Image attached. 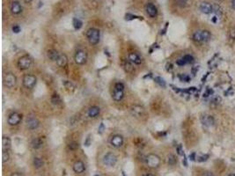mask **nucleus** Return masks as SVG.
<instances>
[{
  "label": "nucleus",
  "mask_w": 235,
  "mask_h": 176,
  "mask_svg": "<svg viewBox=\"0 0 235 176\" xmlns=\"http://www.w3.org/2000/svg\"><path fill=\"white\" fill-rule=\"evenodd\" d=\"M210 33L207 30H199L193 34V40L197 42H206L210 39Z\"/></svg>",
  "instance_id": "nucleus-1"
},
{
  "label": "nucleus",
  "mask_w": 235,
  "mask_h": 176,
  "mask_svg": "<svg viewBox=\"0 0 235 176\" xmlns=\"http://www.w3.org/2000/svg\"><path fill=\"white\" fill-rule=\"evenodd\" d=\"M86 37L91 44L95 45L100 42V38H101L100 31L96 28H90L86 32Z\"/></svg>",
  "instance_id": "nucleus-2"
},
{
  "label": "nucleus",
  "mask_w": 235,
  "mask_h": 176,
  "mask_svg": "<svg viewBox=\"0 0 235 176\" xmlns=\"http://www.w3.org/2000/svg\"><path fill=\"white\" fill-rule=\"evenodd\" d=\"M124 96V85L123 83H116L113 92V99L116 101H121Z\"/></svg>",
  "instance_id": "nucleus-3"
},
{
  "label": "nucleus",
  "mask_w": 235,
  "mask_h": 176,
  "mask_svg": "<svg viewBox=\"0 0 235 176\" xmlns=\"http://www.w3.org/2000/svg\"><path fill=\"white\" fill-rule=\"evenodd\" d=\"M146 165L151 168H157L160 165V158L156 154H149L145 159Z\"/></svg>",
  "instance_id": "nucleus-4"
},
{
  "label": "nucleus",
  "mask_w": 235,
  "mask_h": 176,
  "mask_svg": "<svg viewBox=\"0 0 235 176\" xmlns=\"http://www.w3.org/2000/svg\"><path fill=\"white\" fill-rule=\"evenodd\" d=\"M3 83L5 86H7L9 88H12V87L15 86L17 84V78L12 73H6V74L4 75Z\"/></svg>",
  "instance_id": "nucleus-5"
},
{
  "label": "nucleus",
  "mask_w": 235,
  "mask_h": 176,
  "mask_svg": "<svg viewBox=\"0 0 235 176\" xmlns=\"http://www.w3.org/2000/svg\"><path fill=\"white\" fill-rule=\"evenodd\" d=\"M32 64H33V60L28 56L21 57L18 61V66L20 70H27L32 66Z\"/></svg>",
  "instance_id": "nucleus-6"
},
{
  "label": "nucleus",
  "mask_w": 235,
  "mask_h": 176,
  "mask_svg": "<svg viewBox=\"0 0 235 176\" xmlns=\"http://www.w3.org/2000/svg\"><path fill=\"white\" fill-rule=\"evenodd\" d=\"M102 161H103V164L108 167H114V166H116V164L117 162V158L115 154L109 152L104 155Z\"/></svg>",
  "instance_id": "nucleus-7"
},
{
  "label": "nucleus",
  "mask_w": 235,
  "mask_h": 176,
  "mask_svg": "<svg viewBox=\"0 0 235 176\" xmlns=\"http://www.w3.org/2000/svg\"><path fill=\"white\" fill-rule=\"evenodd\" d=\"M36 81H37V79H36L35 76L34 75L27 74V75L24 76V78H23V85L27 89L34 88V86L36 85Z\"/></svg>",
  "instance_id": "nucleus-8"
},
{
  "label": "nucleus",
  "mask_w": 235,
  "mask_h": 176,
  "mask_svg": "<svg viewBox=\"0 0 235 176\" xmlns=\"http://www.w3.org/2000/svg\"><path fill=\"white\" fill-rule=\"evenodd\" d=\"M130 113L131 115L136 118H138V119H141L145 115V111H144V109L143 107L139 106V105H133L131 108H130Z\"/></svg>",
  "instance_id": "nucleus-9"
},
{
  "label": "nucleus",
  "mask_w": 235,
  "mask_h": 176,
  "mask_svg": "<svg viewBox=\"0 0 235 176\" xmlns=\"http://www.w3.org/2000/svg\"><path fill=\"white\" fill-rule=\"evenodd\" d=\"M22 120V116L18 114V113H12L8 116L7 119V123L9 125L11 126H16L20 123Z\"/></svg>",
  "instance_id": "nucleus-10"
},
{
  "label": "nucleus",
  "mask_w": 235,
  "mask_h": 176,
  "mask_svg": "<svg viewBox=\"0 0 235 176\" xmlns=\"http://www.w3.org/2000/svg\"><path fill=\"white\" fill-rule=\"evenodd\" d=\"M74 59H75L77 64H79V65L85 64L86 63V60H87V54L84 50H78L76 53Z\"/></svg>",
  "instance_id": "nucleus-11"
},
{
  "label": "nucleus",
  "mask_w": 235,
  "mask_h": 176,
  "mask_svg": "<svg viewBox=\"0 0 235 176\" xmlns=\"http://www.w3.org/2000/svg\"><path fill=\"white\" fill-rule=\"evenodd\" d=\"M201 122L202 123V125L206 128H210V127H212L215 123V120L214 118L212 117L211 116H209V115H203L201 117Z\"/></svg>",
  "instance_id": "nucleus-12"
},
{
  "label": "nucleus",
  "mask_w": 235,
  "mask_h": 176,
  "mask_svg": "<svg viewBox=\"0 0 235 176\" xmlns=\"http://www.w3.org/2000/svg\"><path fill=\"white\" fill-rule=\"evenodd\" d=\"M110 143L113 147L119 148L123 144V137L120 135H115L111 139H110Z\"/></svg>",
  "instance_id": "nucleus-13"
},
{
  "label": "nucleus",
  "mask_w": 235,
  "mask_h": 176,
  "mask_svg": "<svg viewBox=\"0 0 235 176\" xmlns=\"http://www.w3.org/2000/svg\"><path fill=\"white\" fill-rule=\"evenodd\" d=\"M145 10H146V12L147 14L151 18H155L158 14V10L156 8V6L151 4V3H148L145 6Z\"/></svg>",
  "instance_id": "nucleus-14"
},
{
  "label": "nucleus",
  "mask_w": 235,
  "mask_h": 176,
  "mask_svg": "<svg viewBox=\"0 0 235 176\" xmlns=\"http://www.w3.org/2000/svg\"><path fill=\"white\" fill-rule=\"evenodd\" d=\"M193 61L194 57L192 56H190V55H186L182 58L177 60L176 64L178 65H180V66H183L185 64H188L193 63Z\"/></svg>",
  "instance_id": "nucleus-15"
},
{
  "label": "nucleus",
  "mask_w": 235,
  "mask_h": 176,
  "mask_svg": "<svg viewBox=\"0 0 235 176\" xmlns=\"http://www.w3.org/2000/svg\"><path fill=\"white\" fill-rule=\"evenodd\" d=\"M39 124H40L39 121L34 117L29 118V119H27V121H26V126H27V128H28L29 129H32V130L37 129V128L39 127Z\"/></svg>",
  "instance_id": "nucleus-16"
},
{
  "label": "nucleus",
  "mask_w": 235,
  "mask_h": 176,
  "mask_svg": "<svg viewBox=\"0 0 235 176\" xmlns=\"http://www.w3.org/2000/svg\"><path fill=\"white\" fill-rule=\"evenodd\" d=\"M85 170V164L82 161L78 160L74 163L73 171L75 172L76 174H82V173H84Z\"/></svg>",
  "instance_id": "nucleus-17"
},
{
  "label": "nucleus",
  "mask_w": 235,
  "mask_h": 176,
  "mask_svg": "<svg viewBox=\"0 0 235 176\" xmlns=\"http://www.w3.org/2000/svg\"><path fill=\"white\" fill-rule=\"evenodd\" d=\"M200 11L204 14H210L212 12V5L210 3L207 2H202L200 5Z\"/></svg>",
  "instance_id": "nucleus-18"
},
{
  "label": "nucleus",
  "mask_w": 235,
  "mask_h": 176,
  "mask_svg": "<svg viewBox=\"0 0 235 176\" xmlns=\"http://www.w3.org/2000/svg\"><path fill=\"white\" fill-rule=\"evenodd\" d=\"M128 59L133 64H140L142 63V60H141V57L137 54V53H130L129 54V57H128Z\"/></svg>",
  "instance_id": "nucleus-19"
},
{
  "label": "nucleus",
  "mask_w": 235,
  "mask_h": 176,
  "mask_svg": "<svg viewBox=\"0 0 235 176\" xmlns=\"http://www.w3.org/2000/svg\"><path fill=\"white\" fill-rule=\"evenodd\" d=\"M122 65H123V68L124 69V71L126 72H132L133 70H134V67H133V64L128 59H123V63H122Z\"/></svg>",
  "instance_id": "nucleus-20"
},
{
  "label": "nucleus",
  "mask_w": 235,
  "mask_h": 176,
  "mask_svg": "<svg viewBox=\"0 0 235 176\" xmlns=\"http://www.w3.org/2000/svg\"><path fill=\"white\" fill-rule=\"evenodd\" d=\"M11 11L13 14H19L22 12V7L20 5V4L18 1H14L12 3L11 5Z\"/></svg>",
  "instance_id": "nucleus-21"
},
{
  "label": "nucleus",
  "mask_w": 235,
  "mask_h": 176,
  "mask_svg": "<svg viewBox=\"0 0 235 176\" xmlns=\"http://www.w3.org/2000/svg\"><path fill=\"white\" fill-rule=\"evenodd\" d=\"M101 109L97 106H92L88 109V116L91 118H95L100 115Z\"/></svg>",
  "instance_id": "nucleus-22"
},
{
  "label": "nucleus",
  "mask_w": 235,
  "mask_h": 176,
  "mask_svg": "<svg viewBox=\"0 0 235 176\" xmlns=\"http://www.w3.org/2000/svg\"><path fill=\"white\" fill-rule=\"evenodd\" d=\"M56 63H57V64L58 65L59 67H64V66H66V64H67L68 63V58L67 57H66V55H64V54H60L58 59L57 60Z\"/></svg>",
  "instance_id": "nucleus-23"
},
{
  "label": "nucleus",
  "mask_w": 235,
  "mask_h": 176,
  "mask_svg": "<svg viewBox=\"0 0 235 176\" xmlns=\"http://www.w3.org/2000/svg\"><path fill=\"white\" fill-rule=\"evenodd\" d=\"M11 139L9 138L8 136H3L2 138V147H3V151H8L9 149L11 148Z\"/></svg>",
  "instance_id": "nucleus-24"
},
{
  "label": "nucleus",
  "mask_w": 235,
  "mask_h": 176,
  "mask_svg": "<svg viewBox=\"0 0 235 176\" xmlns=\"http://www.w3.org/2000/svg\"><path fill=\"white\" fill-rule=\"evenodd\" d=\"M59 56H60V54L57 50H50L48 51V57L50 59L51 61H53V62H57Z\"/></svg>",
  "instance_id": "nucleus-25"
},
{
  "label": "nucleus",
  "mask_w": 235,
  "mask_h": 176,
  "mask_svg": "<svg viewBox=\"0 0 235 176\" xmlns=\"http://www.w3.org/2000/svg\"><path fill=\"white\" fill-rule=\"evenodd\" d=\"M42 144H43L42 139V138H40V137L34 138V139H33V141L31 142V146H32L34 149H35V150L40 149L42 146Z\"/></svg>",
  "instance_id": "nucleus-26"
},
{
  "label": "nucleus",
  "mask_w": 235,
  "mask_h": 176,
  "mask_svg": "<svg viewBox=\"0 0 235 176\" xmlns=\"http://www.w3.org/2000/svg\"><path fill=\"white\" fill-rule=\"evenodd\" d=\"M63 84H64V87H65V89L67 90L68 92H73L76 90L75 85L73 84L72 82L69 81V80H65V81H64V83H63Z\"/></svg>",
  "instance_id": "nucleus-27"
},
{
  "label": "nucleus",
  "mask_w": 235,
  "mask_h": 176,
  "mask_svg": "<svg viewBox=\"0 0 235 176\" xmlns=\"http://www.w3.org/2000/svg\"><path fill=\"white\" fill-rule=\"evenodd\" d=\"M51 101H52V103H53L54 105H56V106H58V105H60V104L62 103V100H61L60 96H59L57 93H55V94L52 95V97H51Z\"/></svg>",
  "instance_id": "nucleus-28"
},
{
  "label": "nucleus",
  "mask_w": 235,
  "mask_h": 176,
  "mask_svg": "<svg viewBox=\"0 0 235 176\" xmlns=\"http://www.w3.org/2000/svg\"><path fill=\"white\" fill-rule=\"evenodd\" d=\"M33 163H34V167L36 168H41L42 167H43V164H44L43 160L42 159H40V158H34Z\"/></svg>",
  "instance_id": "nucleus-29"
},
{
  "label": "nucleus",
  "mask_w": 235,
  "mask_h": 176,
  "mask_svg": "<svg viewBox=\"0 0 235 176\" xmlns=\"http://www.w3.org/2000/svg\"><path fill=\"white\" fill-rule=\"evenodd\" d=\"M82 25H83V23H82V21L80 20V19H73V26H74V28L75 29H80L81 27H82Z\"/></svg>",
  "instance_id": "nucleus-30"
},
{
  "label": "nucleus",
  "mask_w": 235,
  "mask_h": 176,
  "mask_svg": "<svg viewBox=\"0 0 235 176\" xmlns=\"http://www.w3.org/2000/svg\"><path fill=\"white\" fill-rule=\"evenodd\" d=\"M212 12H213V13H215L217 16H220V15H221V13H222L220 6L218 5H212Z\"/></svg>",
  "instance_id": "nucleus-31"
},
{
  "label": "nucleus",
  "mask_w": 235,
  "mask_h": 176,
  "mask_svg": "<svg viewBox=\"0 0 235 176\" xmlns=\"http://www.w3.org/2000/svg\"><path fill=\"white\" fill-rule=\"evenodd\" d=\"M2 160H3V163H6L8 162L9 159H10V155H9L8 151H3V153H2Z\"/></svg>",
  "instance_id": "nucleus-32"
},
{
  "label": "nucleus",
  "mask_w": 235,
  "mask_h": 176,
  "mask_svg": "<svg viewBox=\"0 0 235 176\" xmlns=\"http://www.w3.org/2000/svg\"><path fill=\"white\" fill-rule=\"evenodd\" d=\"M155 82L156 83H158V84L160 85V86H163V87H165L166 86V82L164 81V79L163 78H161L160 77H156L155 78Z\"/></svg>",
  "instance_id": "nucleus-33"
},
{
  "label": "nucleus",
  "mask_w": 235,
  "mask_h": 176,
  "mask_svg": "<svg viewBox=\"0 0 235 176\" xmlns=\"http://www.w3.org/2000/svg\"><path fill=\"white\" fill-rule=\"evenodd\" d=\"M176 162H177V160L174 155H170V156L168 157V164H169V165L173 166V165H175Z\"/></svg>",
  "instance_id": "nucleus-34"
},
{
  "label": "nucleus",
  "mask_w": 235,
  "mask_h": 176,
  "mask_svg": "<svg viewBox=\"0 0 235 176\" xmlns=\"http://www.w3.org/2000/svg\"><path fill=\"white\" fill-rule=\"evenodd\" d=\"M78 143L76 142H71L69 143V149H71V150H76V149H78Z\"/></svg>",
  "instance_id": "nucleus-35"
},
{
  "label": "nucleus",
  "mask_w": 235,
  "mask_h": 176,
  "mask_svg": "<svg viewBox=\"0 0 235 176\" xmlns=\"http://www.w3.org/2000/svg\"><path fill=\"white\" fill-rule=\"evenodd\" d=\"M179 78L181 81H184V82H189V80H190V78L186 74H181L179 76Z\"/></svg>",
  "instance_id": "nucleus-36"
},
{
  "label": "nucleus",
  "mask_w": 235,
  "mask_h": 176,
  "mask_svg": "<svg viewBox=\"0 0 235 176\" xmlns=\"http://www.w3.org/2000/svg\"><path fill=\"white\" fill-rule=\"evenodd\" d=\"M208 155H202V156H199V157H197L196 159L197 160L199 161V162H202V161H205V160H207L208 159Z\"/></svg>",
  "instance_id": "nucleus-37"
},
{
  "label": "nucleus",
  "mask_w": 235,
  "mask_h": 176,
  "mask_svg": "<svg viewBox=\"0 0 235 176\" xmlns=\"http://www.w3.org/2000/svg\"><path fill=\"white\" fill-rule=\"evenodd\" d=\"M126 19L127 20H130V19H140L139 17H137V16H135V15H132V14H130V13H128L126 14Z\"/></svg>",
  "instance_id": "nucleus-38"
},
{
  "label": "nucleus",
  "mask_w": 235,
  "mask_h": 176,
  "mask_svg": "<svg viewBox=\"0 0 235 176\" xmlns=\"http://www.w3.org/2000/svg\"><path fill=\"white\" fill-rule=\"evenodd\" d=\"M12 31H13V33L18 34L20 32V27L19 26H12Z\"/></svg>",
  "instance_id": "nucleus-39"
},
{
  "label": "nucleus",
  "mask_w": 235,
  "mask_h": 176,
  "mask_svg": "<svg viewBox=\"0 0 235 176\" xmlns=\"http://www.w3.org/2000/svg\"><path fill=\"white\" fill-rule=\"evenodd\" d=\"M229 35L232 39L235 40V28L234 29H231L230 30V33H229Z\"/></svg>",
  "instance_id": "nucleus-40"
},
{
  "label": "nucleus",
  "mask_w": 235,
  "mask_h": 176,
  "mask_svg": "<svg viewBox=\"0 0 235 176\" xmlns=\"http://www.w3.org/2000/svg\"><path fill=\"white\" fill-rule=\"evenodd\" d=\"M177 150L179 151H178V153H179L180 155H183V152H182V150H181V146H179V148H178Z\"/></svg>",
  "instance_id": "nucleus-41"
},
{
  "label": "nucleus",
  "mask_w": 235,
  "mask_h": 176,
  "mask_svg": "<svg viewBox=\"0 0 235 176\" xmlns=\"http://www.w3.org/2000/svg\"><path fill=\"white\" fill-rule=\"evenodd\" d=\"M11 176H24L21 173H14V174H12Z\"/></svg>",
  "instance_id": "nucleus-42"
},
{
  "label": "nucleus",
  "mask_w": 235,
  "mask_h": 176,
  "mask_svg": "<svg viewBox=\"0 0 235 176\" xmlns=\"http://www.w3.org/2000/svg\"><path fill=\"white\" fill-rule=\"evenodd\" d=\"M103 128H104V126H103V124L101 123V128H99V130H100L99 132H100V133H101V132L103 131V130H102V129H103Z\"/></svg>",
  "instance_id": "nucleus-43"
},
{
  "label": "nucleus",
  "mask_w": 235,
  "mask_h": 176,
  "mask_svg": "<svg viewBox=\"0 0 235 176\" xmlns=\"http://www.w3.org/2000/svg\"><path fill=\"white\" fill-rule=\"evenodd\" d=\"M232 7L235 10V0H232Z\"/></svg>",
  "instance_id": "nucleus-44"
},
{
  "label": "nucleus",
  "mask_w": 235,
  "mask_h": 176,
  "mask_svg": "<svg viewBox=\"0 0 235 176\" xmlns=\"http://www.w3.org/2000/svg\"><path fill=\"white\" fill-rule=\"evenodd\" d=\"M24 1H25L26 3H30V2H31V1H33V0H24Z\"/></svg>",
  "instance_id": "nucleus-45"
},
{
  "label": "nucleus",
  "mask_w": 235,
  "mask_h": 176,
  "mask_svg": "<svg viewBox=\"0 0 235 176\" xmlns=\"http://www.w3.org/2000/svg\"><path fill=\"white\" fill-rule=\"evenodd\" d=\"M143 176H154V175H152V174H144Z\"/></svg>",
  "instance_id": "nucleus-46"
},
{
  "label": "nucleus",
  "mask_w": 235,
  "mask_h": 176,
  "mask_svg": "<svg viewBox=\"0 0 235 176\" xmlns=\"http://www.w3.org/2000/svg\"><path fill=\"white\" fill-rule=\"evenodd\" d=\"M229 176H235V174H231V175H229Z\"/></svg>",
  "instance_id": "nucleus-47"
},
{
  "label": "nucleus",
  "mask_w": 235,
  "mask_h": 176,
  "mask_svg": "<svg viewBox=\"0 0 235 176\" xmlns=\"http://www.w3.org/2000/svg\"><path fill=\"white\" fill-rule=\"evenodd\" d=\"M94 176H100L99 174H96V175H94Z\"/></svg>",
  "instance_id": "nucleus-48"
},
{
  "label": "nucleus",
  "mask_w": 235,
  "mask_h": 176,
  "mask_svg": "<svg viewBox=\"0 0 235 176\" xmlns=\"http://www.w3.org/2000/svg\"><path fill=\"white\" fill-rule=\"evenodd\" d=\"M234 174H235V172H234Z\"/></svg>",
  "instance_id": "nucleus-49"
}]
</instances>
